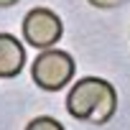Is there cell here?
Wrapping results in <instances>:
<instances>
[{"instance_id":"cell-4","label":"cell","mask_w":130,"mask_h":130,"mask_svg":"<svg viewBox=\"0 0 130 130\" xmlns=\"http://www.w3.org/2000/svg\"><path fill=\"white\" fill-rule=\"evenodd\" d=\"M26 64L23 43L13 33H0V79H13Z\"/></svg>"},{"instance_id":"cell-2","label":"cell","mask_w":130,"mask_h":130,"mask_svg":"<svg viewBox=\"0 0 130 130\" xmlns=\"http://www.w3.org/2000/svg\"><path fill=\"white\" fill-rule=\"evenodd\" d=\"M74 69H77V64H74L72 54L59 51V48H48V51L38 54V59L33 61L31 77H33V82L41 89L59 92V89H64V87L72 82Z\"/></svg>"},{"instance_id":"cell-1","label":"cell","mask_w":130,"mask_h":130,"mask_svg":"<svg viewBox=\"0 0 130 130\" xmlns=\"http://www.w3.org/2000/svg\"><path fill=\"white\" fill-rule=\"evenodd\" d=\"M67 110L77 120H84L92 125H105L112 120V115L117 110V92L107 79L84 77L72 87V92L67 97Z\"/></svg>"},{"instance_id":"cell-5","label":"cell","mask_w":130,"mask_h":130,"mask_svg":"<svg viewBox=\"0 0 130 130\" xmlns=\"http://www.w3.org/2000/svg\"><path fill=\"white\" fill-rule=\"evenodd\" d=\"M26 130H64V125H61L59 120L48 117V115H41V117H33V120L26 125Z\"/></svg>"},{"instance_id":"cell-3","label":"cell","mask_w":130,"mask_h":130,"mask_svg":"<svg viewBox=\"0 0 130 130\" xmlns=\"http://www.w3.org/2000/svg\"><path fill=\"white\" fill-rule=\"evenodd\" d=\"M61 33H64V23L51 8H33L23 18V38L36 48L48 51L61 38Z\"/></svg>"},{"instance_id":"cell-7","label":"cell","mask_w":130,"mask_h":130,"mask_svg":"<svg viewBox=\"0 0 130 130\" xmlns=\"http://www.w3.org/2000/svg\"><path fill=\"white\" fill-rule=\"evenodd\" d=\"M18 0H0V8H10V5H15Z\"/></svg>"},{"instance_id":"cell-6","label":"cell","mask_w":130,"mask_h":130,"mask_svg":"<svg viewBox=\"0 0 130 130\" xmlns=\"http://www.w3.org/2000/svg\"><path fill=\"white\" fill-rule=\"evenodd\" d=\"M89 5H94V8H100V10H112V8H120V5H125L127 0H87Z\"/></svg>"}]
</instances>
